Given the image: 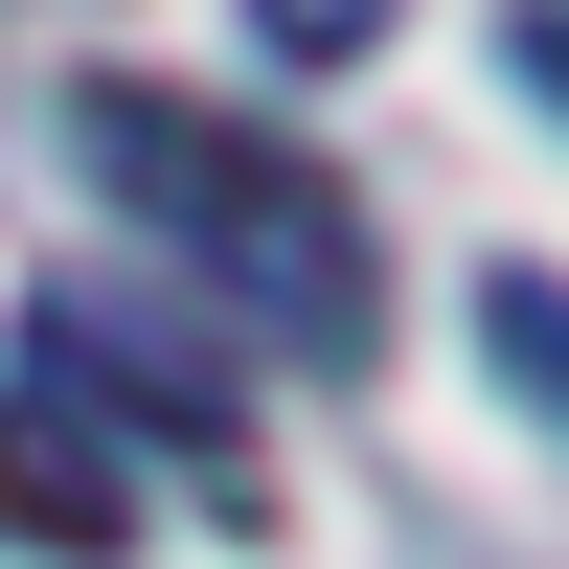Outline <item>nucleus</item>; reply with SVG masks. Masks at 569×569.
<instances>
[{
  "label": "nucleus",
  "instance_id": "1",
  "mask_svg": "<svg viewBox=\"0 0 569 569\" xmlns=\"http://www.w3.org/2000/svg\"><path fill=\"white\" fill-rule=\"evenodd\" d=\"M69 137H91V182H114L228 319H273L297 365H365V342H388V251H365V206L297 160V137H228V114H182V91H137V69H91Z\"/></svg>",
  "mask_w": 569,
  "mask_h": 569
},
{
  "label": "nucleus",
  "instance_id": "2",
  "mask_svg": "<svg viewBox=\"0 0 569 569\" xmlns=\"http://www.w3.org/2000/svg\"><path fill=\"white\" fill-rule=\"evenodd\" d=\"M23 365H46V410H69L91 456H114V433H160V456H206V479L251 501V365H228V342H206L182 297L46 273V297H23Z\"/></svg>",
  "mask_w": 569,
  "mask_h": 569
},
{
  "label": "nucleus",
  "instance_id": "3",
  "mask_svg": "<svg viewBox=\"0 0 569 569\" xmlns=\"http://www.w3.org/2000/svg\"><path fill=\"white\" fill-rule=\"evenodd\" d=\"M0 547H46V569H114V547H137L114 456H91V433H69L46 388H0Z\"/></svg>",
  "mask_w": 569,
  "mask_h": 569
},
{
  "label": "nucleus",
  "instance_id": "4",
  "mask_svg": "<svg viewBox=\"0 0 569 569\" xmlns=\"http://www.w3.org/2000/svg\"><path fill=\"white\" fill-rule=\"evenodd\" d=\"M479 365H501V388L569 433V273H479Z\"/></svg>",
  "mask_w": 569,
  "mask_h": 569
},
{
  "label": "nucleus",
  "instance_id": "5",
  "mask_svg": "<svg viewBox=\"0 0 569 569\" xmlns=\"http://www.w3.org/2000/svg\"><path fill=\"white\" fill-rule=\"evenodd\" d=\"M501 46H525V91H547V114H569V23H501Z\"/></svg>",
  "mask_w": 569,
  "mask_h": 569
}]
</instances>
